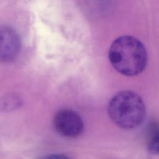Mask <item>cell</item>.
<instances>
[{
  "instance_id": "5b68a950",
  "label": "cell",
  "mask_w": 159,
  "mask_h": 159,
  "mask_svg": "<svg viewBox=\"0 0 159 159\" xmlns=\"http://www.w3.org/2000/svg\"><path fill=\"white\" fill-rule=\"evenodd\" d=\"M20 101L19 98L14 96H10L3 99L1 103L3 109H12L16 107V106L20 104Z\"/></svg>"
},
{
  "instance_id": "6da1fadb",
  "label": "cell",
  "mask_w": 159,
  "mask_h": 159,
  "mask_svg": "<svg viewBox=\"0 0 159 159\" xmlns=\"http://www.w3.org/2000/svg\"><path fill=\"white\" fill-rule=\"evenodd\" d=\"M108 57L113 68L127 76L139 75L147 63V52L144 45L130 35L116 39L111 45Z\"/></svg>"
},
{
  "instance_id": "3957f363",
  "label": "cell",
  "mask_w": 159,
  "mask_h": 159,
  "mask_svg": "<svg viewBox=\"0 0 159 159\" xmlns=\"http://www.w3.org/2000/svg\"><path fill=\"white\" fill-rule=\"evenodd\" d=\"M53 125L59 134L67 137H78L84 129L83 122L80 115L68 109L60 110L56 113Z\"/></svg>"
},
{
  "instance_id": "52a82bcc",
  "label": "cell",
  "mask_w": 159,
  "mask_h": 159,
  "mask_svg": "<svg viewBox=\"0 0 159 159\" xmlns=\"http://www.w3.org/2000/svg\"><path fill=\"white\" fill-rule=\"evenodd\" d=\"M37 159H70V158L65 154L56 153V154H50Z\"/></svg>"
},
{
  "instance_id": "8992f818",
  "label": "cell",
  "mask_w": 159,
  "mask_h": 159,
  "mask_svg": "<svg viewBox=\"0 0 159 159\" xmlns=\"http://www.w3.org/2000/svg\"><path fill=\"white\" fill-rule=\"evenodd\" d=\"M148 151L154 155H159V135H155L149 142Z\"/></svg>"
},
{
  "instance_id": "7a4b0ae2",
  "label": "cell",
  "mask_w": 159,
  "mask_h": 159,
  "mask_svg": "<svg viewBox=\"0 0 159 159\" xmlns=\"http://www.w3.org/2000/svg\"><path fill=\"white\" fill-rule=\"evenodd\" d=\"M108 114L119 127L130 130L140 126L145 118L146 107L136 93L124 90L116 94L108 105Z\"/></svg>"
},
{
  "instance_id": "277c9868",
  "label": "cell",
  "mask_w": 159,
  "mask_h": 159,
  "mask_svg": "<svg viewBox=\"0 0 159 159\" xmlns=\"http://www.w3.org/2000/svg\"><path fill=\"white\" fill-rule=\"evenodd\" d=\"M20 49L19 35L8 26L0 27V61H11L15 59Z\"/></svg>"
}]
</instances>
